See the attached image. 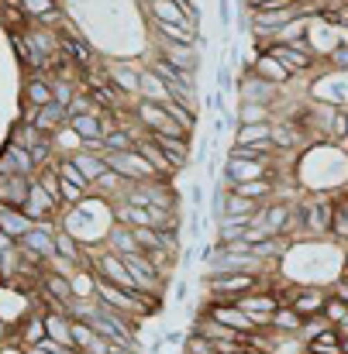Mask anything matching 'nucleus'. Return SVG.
I'll use <instances>...</instances> for the list:
<instances>
[{"instance_id":"obj_1","label":"nucleus","mask_w":348,"mask_h":354,"mask_svg":"<svg viewBox=\"0 0 348 354\" xmlns=\"http://www.w3.org/2000/svg\"><path fill=\"white\" fill-rule=\"evenodd\" d=\"M55 227H59V224H35L28 234L17 241V251H21L28 261L49 265V261L55 258Z\"/></svg>"},{"instance_id":"obj_2","label":"nucleus","mask_w":348,"mask_h":354,"mask_svg":"<svg viewBox=\"0 0 348 354\" xmlns=\"http://www.w3.org/2000/svg\"><path fill=\"white\" fill-rule=\"evenodd\" d=\"M276 165L272 162H252V158H225V189L255 183V179H272L276 183Z\"/></svg>"},{"instance_id":"obj_3","label":"nucleus","mask_w":348,"mask_h":354,"mask_svg":"<svg viewBox=\"0 0 348 354\" xmlns=\"http://www.w3.org/2000/svg\"><path fill=\"white\" fill-rule=\"evenodd\" d=\"M262 55L276 59L290 76H300V73H311L314 69V52H311V41H300V45H266Z\"/></svg>"},{"instance_id":"obj_4","label":"nucleus","mask_w":348,"mask_h":354,"mask_svg":"<svg viewBox=\"0 0 348 354\" xmlns=\"http://www.w3.org/2000/svg\"><path fill=\"white\" fill-rule=\"evenodd\" d=\"M248 320H252V327L255 330H269V324H272V313L279 310V303H276V296L272 292H248V296H241L238 303H234Z\"/></svg>"},{"instance_id":"obj_5","label":"nucleus","mask_w":348,"mask_h":354,"mask_svg":"<svg viewBox=\"0 0 348 354\" xmlns=\"http://www.w3.org/2000/svg\"><path fill=\"white\" fill-rule=\"evenodd\" d=\"M148 141L169 158V165L176 169V176L190 165V151H193V138H186V134H148Z\"/></svg>"},{"instance_id":"obj_6","label":"nucleus","mask_w":348,"mask_h":354,"mask_svg":"<svg viewBox=\"0 0 348 354\" xmlns=\"http://www.w3.org/2000/svg\"><path fill=\"white\" fill-rule=\"evenodd\" d=\"M21 214L31 221V224H52L55 217H59V207L52 203V196L31 179V189H28V200H24V207H21Z\"/></svg>"},{"instance_id":"obj_7","label":"nucleus","mask_w":348,"mask_h":354,"mask_svg":"<svg viewBox=\"0 0 348 354\" xmlns=\"http://www.w3.org/2000/svg\"><path fill=\"white\" fill-rule=\"evenodd\" d=\"M207 313L204 317H211L214 324H221V327H228L234 334H241V337H248V334H255V327H252V320L234 306V303H211L207 299V306H204Z\"/></svg>"},{"instance_id":"obj_8","label":"nucleus","mask_w":348,"mask_h":354,"mask_svg":"<svg viewBox=\"0 0 348 354\" xmlns=\"http://www.w3.org/2000/svg\"><path fill=\"white\" fill-rule=\"evenodd\" d=\"M238 90H241V100L245 104H262V107H276L279 104V86H272V83H266V80H259L255 73H248L245 69V76H241V83H238Z\"/></svg>"},{"instance_id":"obj_9","label":"nucleus","mask_w":348,"mask_h":354,"mask_svg":"<svg viewBox=\"0 0 348 354\" xmlns=\"http://www.w3.org/2000/svg\"><path fill=\"white\" fill-rule=\"evenodd\" d=\"M21 104L24 107H45L52 104V80L49 76H38V73H24V83H21Z\"/></svg>"},{"instance_id":"obj_10","label":"nucleus","mask_w":348,"mask_h":354,"mask_svg":"<svg viewBox=\"0 0 348 354\" xmlns=\"http://www.w3.org/2000/svg\"><path fill=\"white\" fill-rule=\"evenodd\" d=\"M328 296H331V289L311 286V289H300V292H297V299H293L290 306H293V310L300 313V320L307 324V320H317V317H321V310H324Z\"/></svg>"},{"instance_id":"obj_11","label":"nucleus","mask_w":348,"mask_h":354,"mask_svg":"<svg viewBox=\"0 0 348 354\" xmlns=\"http://www.w3.org/2000/svg\"><path fill=\"white\" fill-rule=\"evenodd\" d=\"M0 176H24V179H35V162L28 151L14 148V145H3L0 148Z\"/></svg>"},{"instance_id":"obj_12","label":"nucleus","mask_w":348,"mask_h":354,"mask_svg":"<svg viewBox=\"0 0 348 354\" xmlns=\"http://www.w3.org/2000/svg\"><path fill=\"white\" fill-rule=\"evenodd\" d=\"M159 55L169 62V66H176V69H183V73H190V76H197V45H176V41H162L159 45Z\"/></svg>"},{"instance_id":"obj_13","label":"nucleus","mask_w":348,"mask_h":354,"mask_svg":"<svg viewBox=\"0 0 348 354\" xmlns=\"http://www.w3.org/2000/svg\"><path fill=\"white\" fill-rule=\"evenodd\" d=\"M107 80H111V86H114L117 93H121V100L124 97H138V69L131 66V62H111L107 66Z\"/></svg>"},{"instance_id":"obj_14","label":"nucleus","mask_w":348,"mask_h":354,"mask_svg":"<svg viewBox=\"0 0 348 354\" xmlns=\"http://www.w3.org/2000/svg\"><path fill=\"white\" fill-rule=\"evenodd\" d=\"M248 73H255L259 80H266V83H272V86H286V83L293 80L276 59H269V55H262V52L248 62Z\"/></svg>"},{"instance_id":"obj_15","label":"nucleus","mask_w":348,"mask_h":354,"mask_svg":"<svg viewBox=\"0 0 348 354\" xmlns=\"http://www.w3.org/2000/svg\"><path fill=\"white\" fill-rule=\"evenodd\" d=\"M28 189H31V179H24V176H0V203L3 207L21 210L24 200H28Z\"/></svg>"},{"instance_id":"obj_16","label":"nucleus","mask_w":348,"mask_h":354,"mask_svg":"<svg viewBox=\"0 0 348 354\" xmlns=\"http://www.w3.org/2000/svg\"><path fill=\"white\" fill-rule=\"evenodd\" d=\"M138 100L166 104V100H173V97H169V86H166L152 69H138Z\"/></svg>"},{"instance_id":"obj_17","label":"nucleus","mask_w":348,"mask_h":354,"mask_svg":"<svg viewBox=\"0 0 348 354\" xmlns=\"http://www.w3.org/2000/svg\"><path fill=\"white\" fill-rule=\"evenodd\" d=\"M31 227H35V224H31L21 210H14V207H3V203H0V234H7L14 244H17V241L28 234Z\"/></svg>"},{"instance_id":"obj_18","label":"nucleus","mask_w":348,"mask_h":354,"mask_svg":"<svg viewBox=\"0 0 348 354\" xmlns=\"http://www.w3.org/2000/svg\"><path fill=\"white\" fill-rule=\"evenodd\" d=\"M69 158H73V165H76V169L87 176V183H90V186H94V183H97L104 172H111L104 155H94V151H83V148H80V151H76V155H69Z\"/></svg>"},{"instance_id":"obj_19","label":"nucleus","mask_w":348,"mask_h":354,"mask_svg":"<svg viewBox=\"0 0 348 354\" xmlns=\"http://www.w3.org/2000/svg\"><path fill=\"white\" fill-rule=\"evenodd\" d=\"M104 248H111L121 258L138 254V241L131 234V227H124V224H117V221H114V227H111V234H107V241H104Z\"/></svg>"},{"instance_id":"obj_20","label":"nucleus","mask_w":348,"mask_h":354,"mask_svg":"<svg viewBox=\"0 0 348 354\" xmlns=\"http://www.w3.org/2000/svg\"><path fill=\"white\" fill-rule=\"evenodd\" d=\"M331 241L348 244V193H338L331 203Z\"/></svg>"},{"instance_id":"obj_21","label":"nucleus","mask_w":348,"mask_h":354,"mask_svg":"<svg viewBox=\"0 0 348 354\" xmlns=\"http://www.w3.org/2000/svg\"><path fill=\"white\" fill-rule=\"evenodd\" d=\"M234 145H272V120L269 124H238Z\"/></svg>"},{"instance_id":"obj_22","label":"nucleus","mask_w":348,"mask_h":354,"mask_svg":"<svg viewBox=\"0 0 348 354\" xmlns=\"http://www.w3.org/2000/svg\"><path fill=\"white\" fill-rule=\"evenodd\" d=\"M307 351H324V354H342V330L338 327H321L311 341H307Z\"/></svg>"},{"instance_id":"obj_23","label":"nucleus","mask_w":348,"mask_h":354,"mask_svg":"<svg viewBox=\"0 0 348 354\" xmlns=\"http://www.w3.org/2000/svg\"><path fill=\"white\" fill-rule=\"evenodd\" d=\"M69 127L80 134V141L87 145V141H97V138H104V127H101V111H90V114H80V118L69 120Z\"/></svg>"},{"instance_id":"obj_24","label":"nucleus","mask_w":348,"mask_h":354,"mask_svg":"<svg viewBox=\"0 0 348 354\" xmlns=\"http://www.w3.org/2000/svg\"><path fill=\"white\" fill-rule=\"evenodd\" d=\"M248 224H252V217H221V224H218V244H221V248L238 244Z\"/></svg>"},{"instance_id":"obj_25","label":"nucleus","mask_w":348,"mask_h":354,"mask_svg":"<svg viewBox=\"0 0 348 354\" xmlns=\"http://www.w3.org/2000/svg\"><path fill=\"white\" fill-rule=\"evenodd\" d=\"M152 31H159L162 41H176V45H197V31L183 28V24H166V21H152Z\"/></svg>"},{"instance_id":"obj_26","label":"nucleus","mask_w":348,"mask_h":354,"mask_svg":"<svg viewBox=\"0 0 348 354\" xmlns=\"http://www.w3.org/2000/svg\"><path fill=\"white\" fill-rule=\"evenodd\" d=\"M69 286H73V299H80V303H90V299H97V275H94L90 268H80V272H73Z\"/></svg>"},{"instance_id":"obj_27","label":"nucleus","mask_w":348,"mask_h":354,"mask_svg":"<svg viewBox=\"0 0 348 354\" xmlns=\"http://www.w3.org/2000/svg\"><path fill=\"white\" fill-rule=\"evenodd\" d=\"M269 330H276V334H300V330H304V320H300V313H297L293 306H279V310L272 313Z\"/></svg>"},{"instance_id":"obj_28","label":"nucleus","mask_w":348,"mask_h":354,"mask_svg":"<svg viewBox=\"0 0 348 354\" xmlns=\"http://www.w3.org/2000/svg\"><path fill=\"white\" fill-rule=\"evenodd\" d=\"M234 120L238 124H269L272 120V107H262V104H238V111H234Z\"/></svg>"},{"instance_id":"obj_29","label":"nucleus","mask_w":348,"mask_h":354,"mask_svg":"<svg viewBox=\"0 0 348 354\" xmlns=\"http://www.w3.org/2000/svg\"><path fill=\"white\" fill-rule=\"evenodd\" d=\"M59 179L69 183V186H76V189H83V193H90V183H87V176L73 165V158H59Z\"/></svg>"},{"instance_id":"obj_30","label":"nucleus","mask_w":348,"mask_h":354,"mask_svg":"<svg viewBox=\"0 0 348 354\" xmlns=\"http://www.w3.org/2000/svg\"><path fill=\"white\" fill-rule=\"evenodd\" d=\"M321 320L331 324V327H342L348 320V306L338 299V296H328V303H324V310H321Z\"/></svg>"},{"instance_id":"obj_31","label":"nucleus","mask_w":348,"mask_h":354,"mask_svg":"<svg viewBox=\"0 0 348 354\" xmlns=\"http://www.w3.org/2000/svg\"><path fill=\"white\" fill-rule=\"evenodd\" d=\"M76 83L73 80H52V104H59V107H69L73 104V97H76Z\"/></svg>"},{"instance_id":"obj_32","label":"nucleus","mask_w":348,"mask_h":354,"mask_svg":"<svg viewBox=\"0 0 348 354\" xmlns=\"http://www.w3.org/2000/svg\"><path fill=\"white\" fill-rule=\"evenodd\" d=\"M17 3H21V10H24L28 21H38V17H45L49 10H55V0H17Z\"/></svg>"},{"instance_id":"obj_33","label":"nucleus","mask_w":348,"mask_h":354,"mask_svg":"<svg viewBox=\"0 0 348 354\" xmlns=\"http://www.w3.org/2000/svg\"><path fill=\"white\" fill-rule=\"evenodd\" d=\"M183 348H186V354H218L214 351V344L207 341V337H200V334H186V341H183Z\"/></svg>"},{"instance_id":"obj_34","label":"nucleus","mask_w":348,"mask_h":354,"mask_svg":"<svg viewBox=\"0 0 348 354\" xmlns=\"http://www.w3.org/2000/svg\"><path fill=\"white\" fill-rule=\"evenodd\" d=\"M324 62H328L331 69H338V73H348V45H342V41H338V45L331 48V55H328Z\"/></svg>"},{"instance_id":"obj_35","label":"nucleus","mask_w":348,"mask_h":354,"mask_svg":"<svg viewBox=\"0 0 348 354\" xmlns=\"http://www.w3.org/2000/svg\"><path fill=\"white\" fill-rule=\"evenodd\" d=\"M331 296H338V299H342V303L348 306V275H345V272H342V275L331 282Z\"/></svg>"},{"instance_id":"obj_36","label":"nucleus","mask_w":348,"mask_h":354,"mask_svg":"<svg viewBox=\"0 0 348 354\" xmlns=\"http://www.w3.org/2000/svg\"><path fill=\"white\" fill-rule=\"evenodd\" d=\"M183 341H186L183 330H166V334H162V344H169V348H180Z\"/></svg>"},{"instance_id":"obj_37","label":"nucleus","mask_w":348,"mask_h":354,"mask_svg":"<svg viewBox=\"0 0 348 354\" xmlns=\"http://www.w3.org/2000/svg\"><path fill=\"white\" fill-rule=\"evenodd\" d=\"M276 3H293V0H245L248 10H266V7H276Z\"/></svg>"},{"instance_id":"obj_38","label":"nucleus","mask_w":348,"mask_h":354,"mask_svg":"<svg viewBox=\"0 0 348 354\" xmlns=\"http://www.w3.org/2000/svg\"><path fill=\"white\" fill-rule=\"evenodd\" d=\"M190 203H193V210H200V207H204V186H200V183H193V186H190Z\"/></svg>"},{"instance_id":"obj_39","label":"nucleus","mask_w":348,"mask_h":354,"mask_svg":"<svg viewBox=\"0 0 348 354\" xmlns=\"http://www.w3.org/2000/svg\"><path fill=\"white\" fill-rule=\"evenodd\" d=\"M186 292H190V286H186V282H176V299H180V303L186 299Z\"/></svg>"},{"instance_id":"obj_40","label":"nucleus","mask_w":348,"mask_h":354,"mask_svg":"<svg viewBox=\"0 0 348 354\" xmlns=\"http://www.w3.org/2000/svg\"><path fill=\"white\" fill-rule=\"evenodd\" d=\"M3 348H7V324L0 320V351H3Z\"/></svg>"},{"instance_id":"obj_41","label":"nucleus","mask_w":348,"mask_h":354,"mask_svg":"<svg viewBox=\"0 0 348 354\" xmlns=\"http://www.w3.org/2000/svg\"><path fill=\"white\" fill-rule=\"evenodd\" d=\"M342 272H345V275H348V251H345V254H342Z\"/></svg>"},{"instance_id":"obj_42","label":"nucleus","mask_w":348,"mask_h":354,"mask_svg":"<svg viewBox=\"0 0 348 354\" xmlns=\"http://www.w3.org/2000/svg\"><path fill=\"white\" fill-rule=\"evenodd\" d=\"M342 354H348V334H342Z\"/></svg>"},{"instance_id":"obj_43","label":"nucleus","mask_w":348,"mask_h":354,"mask_svg":"<svg viewBox=\"0 0 348 354\" xmlns=\"http://www.w3.org/2000/svg\"><path fill=\"white\" fill-rule=\"evenodd\" d=\"M241 354H259V351H252V348H245V351H241Z\"/></svg>"},{"instance_id":"obj_44","label":"nucleus","mask_w":348,"mask_h":354,"mask_svg":"<svg viewBox=\"0 0 348 354\" xmlns=\"http://www.w3.org/2000/svg\"><path fill=\"white\" fill-rule=\"evenodd\" d=\"M307 354H324V351H307Z\"/></svg>"}]
</instances>
